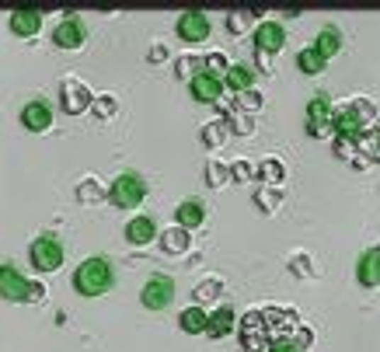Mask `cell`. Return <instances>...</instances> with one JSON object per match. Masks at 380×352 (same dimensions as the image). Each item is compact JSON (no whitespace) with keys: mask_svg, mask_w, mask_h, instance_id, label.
<instances>
[{"mask_svg":"<svg viewBox=\"0 0 380 352\" xmlns=\"http://www.w3.org/2000/svg\"><path fill=\"white\" fill-rule=\"evenodd\" d=\"M283 175H286V171H283V164H279L276 157H265V161L258 164V178H262V181H279Z\"/></svg>","mask_w":380,"mask_h":352,"instance_id":"obj_24","label":"cell"},{"mask_svg":"<svg viewBox=\"0 0 380 352\" xmlns=\"http://www.w3.org/2000/svg\"><path fill=\"white\" fill-rule=\"evenodd\" d=\"M206 181H210V185H223V181H227V175H230V171H227V168H223V164H220V161H210V168H206Z\"/></svg>","mask_w":380,"mask_h":352,"instance_id":"obj_27","label":"cell"},{"mask_svg":"<svg viewBox=\"0 0 380 352\" xmlns=\"http://www.w3.org/2000/svg\"><path fill=\"white\" fill-rule=\"evenodd\" d=\"M252 84H255V70L248 63H230V67H227V88L252 91Z\"/></svg>","mask_w":380,"mask_h":352,"instance_id":"obj_19","label":"cell"},{"mask_svg":"<svg viewBox=\"0 0 380 352\" xmlns=\"http://www.w3.org/2000/svg\"><path fill=\"white\" fill-rule=\"evenodd\" d=\"M206 321H210V314L203 307L181 310V331H189V335H203V331H206Z\"/></svg>","mask_w":380,"mask_h":352,"instance_id":"obj_20","label":"cell"},{"mask_svg":"<svg viewBox=\"0 0 380 352\" xmlns=\"http://www.w3.org/2000/svg\"><path fill=\"white\" fill-rule=\"evenodd\" d=\"M112 283H116V268H112L108 259H101V255L81 262L77 272H74V290H77L81 297H101V293L112 290Z\"/></svg>","mask_w":380,"mask_h":352,"instance_id":"obj_1","label":"cell"},{"mask_svg":"<svg viewBox=\"0 0 380 352\" xmlns=\"http://www.w3.org/2000/svg\"><path fill=\"white\" fill-rule=\"evenodd\" d=\"M77 195H81L84 203H98V199H101V185H94V181H84V185L77 188Z\"/></svg>","mask_w":380,"mask_h":352,"instance_id":"obj_28","label":"cell"},{"mask_svg":"<svg viewBox=\"0 0 380 352\" xmlns=\"http://www.w3.org/2000/svg\"><path fill=\"white\" fill-rule=\"evenodd\" d=\"M0 297L4 300H43V283H28L14 265H0Z\"/></svg>","mask_w":380,"mask_h":352,"instance_id":"obj_2","label":"cell"},{"mask_svg":"<svg viewBox=\"0 0 380 352\" xmlns=\"http://www.w3.org/2000/svg\"><path fill=\"white\" fill-rule=\"evenodd\" d=\"M314 52H321L325 59H332L338 49H342V32H338L335 25H328V28H321L318 32V39H314V45H311Z\"/></svg>","mask_w":380,"mask_h":352,"instance_id":"obj_17","label":"cell"},{"mask_svg":"<svg viewBox=\"0 0 380 352\" xmlns=\"http://www.w3.org/2000/svg\"><path fill=\"white\" fill-rule=\"evenodd\" d=\"M210 18L203 14V11H185L181 18H178V35L185 39V42H203V39H210Z\"/></svg>","mask_w":380,"mask_h":352,"instance_id":"obj_7","label":"cell"},{"mask_svg":"<svg viewBox=\"0 0 380 352\" xmlns=\"http://www.w3.org/2000/svg\"><path fill=\"white\" fill-rule=\"evenodd\" d=\"M255 203H258L262 213H272V210L283 203V192H279V188H258V192H255Z\"/></svg>","mask_w":380,"mask_h":352,"instance_id":"obj_22","label":"cell"},{"mask_svg":"<svg viewBox=\"0 0 380 352\" xmlns=\"http://www.w3.org/2000/svg\"><path fill=\"white\" fill-rule=\"evenodd\" d=\"M126 237L133 244H150L154 237H157V223L154 217H136V220L126 223Z\"/></svg>","mask_w":380,"mask_h":352,"instance_id":"obj_16","label":"cell"},{"mask_svg":"<svg viewBox=\"0 0 380 352\" xmlns=\"http://www.w3.org/2000/svg\"><path fill=\"white\" fill-rule=\"evenodd\" d=\"M140 300H143V307L150 310H164L174 300V279L171 276H150L147 279V286H143V293H140Z\"/></svg>","mask_w":380,"mask_h":352,"instance_id":"obj_5","label":"cell"},{"mask_svg":"<svg viewBox=\"0 0 380 352\" xmlns=\"http://www.w3.org/2000/svg\"><path fill=\"white\" fill-rule=\"evenodd\" d=\"M220 136H223V132L216 130V126H206V130H203V140H206V143H213V147L220 143Z\"/></svg>","mask_w":380,"mask_h":352,"instance_id":"obj_32","label":"cell"},{"mask_svg":"<svg viewBox=\"0 0 380 352\" xmlns=\"http://www.w3.org/2000/svg\"><path fill=\"white\" fill-rule=\"evenodd\" d=\"M290 268H294L296 276H318V268H314V265H311V259H307V255H303V251H300V255H294V259H290Z\"/></svg>","mask_w":380,"mask_h":352,"instance_id":"obj_25","label":"cell"},{"mask_svg":"<svg viewBox=\"0 0 380 352\" xmlns=\"http://www.w3.org/2000/svg\"><path fill=\"white\" fill-rule=\"evenodd\" d=\"M28 255H32V265H35L39 272H56V268L63 265V241H60L56 234H43V237L32 241Z\"/></svg>","mask_w":380,"mask_h":352,"instance_id":"obj_4","label":"cell"},{"mask_svg":"<svg viewBox=\"0 0 380 352\" xmlns=\"http://www.w3.org/2000/svg\"><path fill=\"white\" fill-rule=\"evenodd\" d=\"M94 108H98L101 115H112V112H116V101H112V98H101V101H98Z\"/></svg>","mask_w":380,"mask_h":352,"instance_id":"obj_33","label":"cell"},{"mask_svg":"<svg viewBox=\"0 0 380 352\" xmlns=\"http://www.w3.org/2000/svg\"><path fill=\"white\" fill-rule=\"evenodd\" d=\"M108 195H112V203H116L119 210H133V206L143 203V195H147V181L136 175V171H126V175H119L116 181H112Z\"/></svg>","mask_w":380,"mask_h":352,"instance_id":"obj_3","label":"cell"},{"mask_svg":"<svg viewBox=\"0 0 380 352\" xmlns=\"http://www.w3.org/2000/svg\"><path fill=\"white\" fill-rule=\"evenodd\" d=\"M164 251H185L189 248V234L181 230V227H171V230H164Z\"/></svg>","mask_w":380,"mask_h":352,"instance_id":"obj_23","label":"cell"},{"mask_svg":"<svg viewBox=\"0 0 380 352\" xmlns=\"http://www.w3.org/2000/svg\"><path fill=\"white\" fill-rule=\"evenodd\" d=\"M84 39H87V28L77 14L63 18V21L56 25V32H52V42L60 45V49H77V45H84Z\"/></svg>","mask_w":380,"mask_h":352,"instance_id":"obj_8","label":"cell"},{"mask_svg":"<svg viewBox=\"0 0 380 352\" xmlns=\"http://www.w3.org/2000/svg\"><path fill=\"white\" fill-rule=\"evenodd\" d=\"M269 352H300V346H296L294 339H286V335H283V339H276V342L269 346Z\"/></svg>","mask_w":380,"mask_h":352,"instance_id":"obj_29","label":"cell"},{"mask_svg":"<svg viewBox=\"0 0 380 352\" xmlns=\"http://www.w3.org/2000/svg\"><path fill=\"white\" fill-rule=\"evenodd\" d=\"M21 123H25V130H32V132L49 130V126H52V108H49V101H43V98L28 101V105L21 108Z\"/></svg>","mask_w":380,"mask_h":352,"instance_id":"obj_10","label":"cell"},{"mask_svg":"<svg viewBox=\"0 0 380 352\" xmlns=\"http://www.w3.org/2000/svg\"><path fill=\"white\" fill-rule=\"evenodd\" d=\"M220 94H223V81L213 70H199L192 77V98L196 101H220Z\"/></svg>","mask_w":380,"mask_h":352,"instance_id":"obj_11","label":"cell"},{"mask_svg":"<svg viewBox=\"0 0 380 352\" xmlns=\"http://www.w3.org/2000/svg\"><path fill=\"white\" fill-rule=\"evenodd\" d=\"M356 279H359V286H380V248H367L363 255H359V262H356Z\"/></svg>","mask_w":380,"mask_h":352,"instance_id":"obj_12","label":"cell"},{"mask_svg":"<svg viewBox=\"0 0 380 352\" xmlns=\"http://www.w3.org/2000/svg\"><path fill=\"white\" fill-rule=\"evenodd\" d=\"M213 297H220V279H206V283H199L196 300H213Z\"/></svg>","mask_w":380,"mask_h":352,"instance_id":"obj_26","label":"cell"},{"mask_svg":"<svg viewBox=\"0 0 380 352\" xmlns=\"http://www.w3.org/2000/svg\"><path fill=\"white\" fill-rule=\"evenodd\" d=\"M206 63H213V67H223V63H227V59H223V56H220V52H213L210 59H206Z\"/></svg>","mask_w":380,"mask_h":352,"instance_id":"obj_34","label":"cell"},{"mask_svg":"<svg viewBox=\"0 0 380 352\" xmlns=\"http://www.w3.org/2000/svg\"><path fill=\"white\" fill-rule=\"evenodd\" d=\"M241 101H245L248 108H258V105H262V94H258V91H241Z\"/></svg>","mask_w":380,"mask_h":352,"instance_id":"obj_31","label":"cell"},{"mask_svg":"<svg viewBox=\"0 0 380 352\" xmlns=\"http://www.w3.org/2000/svg\"><path fill=\"white\" fill-rule=\"evenodd\" d=\"M43 28V11H35V7H18L14 14H11V32L14 35H35Z\"/></svg>","mask_w":380,"mask_h":352,"instance_id":"obj_13","label":"cell"},{"mask_svg":"<svg viewBox=\"0 0 380 352\" xmlns=\"http://www.w3.org/2000/svg\"><path fill=\"white\" fill-rule=\"evenodd\" d=\"M286 42V32H283V25L279 21H262L258 28H255V49L258 52H276V49H283Z\"/></svg>","mask_w":380,"mask_h":352,"instance_id":"obj_9","label":"cell"},{"mask_svg":"<svg viewBox=\"0 0 380 352\" xmlns=\"http://www.w3.org/2000/svg\"><path fill=\"white\" fill-rule=\"evenodd\" d=\"M87 105H91V91L81 81H63V108L70 115H77V112H84Z\"/></svg>","mask_w":380,"mask_h":352,"instance_id":"obj_14","label":"cell"},{"mask_svg":"<svg viewBox=\"0 0 380 352\" xmlns=\"http://www.w3.org/2000/svg\"><path fill=\"white\" fill-rule=\"evenodd\" d=\"M332 115H335L332 98H328V94H314V98L307 101V132H311V136L328 132L332 130Z\"/></svg>","mask_w":380,"mask_h":352,"instance_id":"obj_6","label":"cell"},{"mask_svg":"<svg viewBox=\"0 0 380 352\" xmlns=\"http://www.w3.org/2000/svg\"><path fill=\"white\" fill-rule=\"evenodd\" d=\"M234 321H238L234 307H220L216 314H210V321H206V331H210L213 339H223V335H230V331H234Z\"/></svg>","mask_w":380,"mask_h":352,"instance_id":"obj_18","label":"cell"},{"mask_svg":"<svg viewBox=\"0 0 380 352\" xmlns=\"http://www.w3.org/2000/svg\"><path fill=\"white\" fill-rule=\"evenodd\" d=\"M174 217H178V227H181V230L199 227V223L206 220V203H203V199H185V203L174 210Z\"/></svg>","mask_w":380,"mask_h":352,"instance_id":"obj_15","label":"cell"},{"mask_svg":"<svg viewBox=\"0 0 380 352\" xmlns=\"http://www.w3.org/2000/svg\"><path fill=\"white\" fill-rule=\"evenodd\" d=\"M230 175L238 178V181H245V178H252V164H248V161H238V164H230Z\"/></svg>","mask_w":380,"mask_h":352,"instance_id":"obj_30","label":"cell"},{"mask_svg":"<svg viewBox=\"0 0 380 352\" xmlns=\"http://www.w3.org/2000/svg\"><path fill=\"white\" fill-rule=\"evenodd\" d=\"M296 67H300L303 74H321V70L328 67V59L307 45V49H300V52H296Z\"/></svg>","mask_w":380,"mask_h":352,"instance_id":"obj_21","label":"cell"}]
</instances>
